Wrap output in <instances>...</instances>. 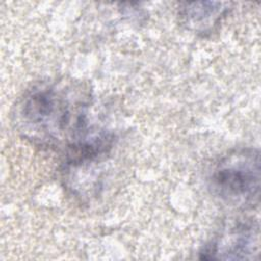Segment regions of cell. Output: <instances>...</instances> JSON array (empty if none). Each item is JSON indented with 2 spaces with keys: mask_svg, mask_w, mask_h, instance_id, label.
Returning <instances> with one entry per match:
<instances>
[{
  "mask_svg": "<svg viewBox=\"0 0 261 261\" xmlns=\"http://www.w3.org/2000/svg\"><path fill=\"white\" fill-rule=\"evenodd\" d=\"M85 93L69 84L43 82L25 92L17 106L23 136L46 147H66L88 136Z\"/></svg>",
  "mask_w": 261,
  "mask_h": 261,
  "instance_id": "obj_1",
  "label": "cell"
},
{
  "mask_svg": "<svg viewBox=\"0 0 261 261\" xmlns=\"http://www.w3.org/2000/svg\"><path fill=\"white\" fill-rule=\"evenodd\" d=\"M210 187L222 200L241 205L257 204L260 192V158L255 149H242L214 166Z\"/></svg>",
  "mask_w": 261,
  "mask_h": 261,
  "instance_id": "obj_2",
  "label": "cell"
},
{
  "mask_svg": "<svg viewBox=\"0 0 261 261\" xmlns=\"http://www.w3.org/2000/svg\"><path fill=\"white\" fill-rule=\"evenodd\" d=\"M259 252V229L254 223H239L207 244L201 254L205 260L254 259Z\"/></svg>",
  "mask_w": 261,
  "mask_h": 261,
  "instance_id": "obj_3",
  "label": "cell"
},
{
  "mask_svg": "<svg viewBox=\"0 0 261 261\" xmlns=\"http://www.w3.org/2000/svg\"><path fill=\"white\" fill-rule=\"evenodd\" d=\"M226 3L221 2H193L186 3L180 15L191 30L198 33H206L219 21L227 11Z\"/></svg>",
  "mask_w": 261,
  "mask_h": 261,
  "instance_id": "obj_4",
  "label": "cell"
}]
</instances>
